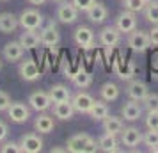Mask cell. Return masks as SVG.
Masks as SVG:
<instances>
[{
    "label": "cell",
    "instance_id": "obj_1",
    "mask_svg": "<svg viewBox=\"0 0 158 153\" xmlns=\"http://www.w3.org/2000/svg\"><path fill=\"white\" fill-rule=\"evenodd\" d=\"M66 150L71 153H94L96 150H100V146L87 134H75L68 139Z\"/></svg>",
    "mask_w": 158,
    "mask_h": 153
},
{
    "label": "cell",
    "instance_id": "obj_2",
    "mask_svg": "<svg viewBox=\"0 0 158 153\" xmlns=\"http://www.w3.org/2000/svg\"><path fill=\"white\" fill-rule=\"evenodd\" d=\"M18 22L23 30H37L43 25V15L37 9H25L20 15Z\"/></svg>",
    "mask_w": 158,
    "mask_h": 153
},
{
    "label": "cell",
    "instance_id": "obj_3",
    "mask_svg": "<svg viewBox=\"0 0 158 153\" xmlns=\"http://www.w3.org/2000/svg\"><path fill=\"white\" fill-rule=\"evenodd\" d=\"M128 46L131 50L135 52H144L148 50L151 46V39H149V32H146V30H133V32H130L128 36Z\"/></svg>",
    "mask_w": 158,
    "mask_h": 153
},
{
    "label": "cell",
    "instance_id": "obj_4",
    "mask_svg": "<svg viewBox=\"0 0 158 153\" xmlns=\"http://www.w3.org/2000/svg\"><path fill=\"white\" fill-rule=\"evenodd\" d=\"M115 27L121 30L123 34H130L137 29V18H135V13H131L128 9H124L123 13L117 15L115 18Z\"/></svg>",
    "mask_w": 158,
    "mask_h": 153
},
{
    "label": "cell",
    "instance_id": "obj_5",
    "mask_svg": "<svg viewBox=\"0 0 158 153\" xmlns=\"http://www.w3.org/2000/svg\"><path fill=\"white\" fill-rule=\"evenodd\" d=\"M100 43L103 46H107V48H114L117 45L121 43V30L117 29V27H112V25H108V27H103L100 32Z\"/></svg>",
    "mask_w": 158,
    "mask_h": 153
},
{
    "label": "cell",
    "instance_id": "obj_6",
    "mask_svg": "<svg viewBox=\"0 0 158 153\" xmlns=\"http://www.w3.org/2000/svg\"><path fill=\"white\" fill-rule=\"evenodd\" d=\"M78 9L73 6V2H64L62 0V4L57 7V20L60 23H66V25H69V23H75L78 20Z\"/></svg>",
    "mask_w": 158,
    "mask_h": 153
},
{
    "label": "cell",
    "instance_id": "obj_7",
    "mask_svg": "<svg viewBox=\"0 0 158 153\" xmlns=\"http://www.w3.org/2000/svg\"><path fill=\"white\" fill-rule=\"evenodd\" d=\"M20 148L25 153H39L43 150V139L37 134H23L20 137Z\"/></svg>",
    "mask_w": 158,
    "mask_h": 153
},
{
    "label": "cell",
    "instance_id": "obj_8",
    "mask_svg": "<svg viewBox=\"0 0 158 153\" xmlns=\"http://www.w3.org/2000/svg\"><path fill=\"white\" fill-rule=\"evenodd\" d=\"M7 116L15 123H25L30 117V109L22 102H11V105L7 109Z\"/></svg>",
    "mask_w": 158,
    "mask_h": 153
},
{
    "label": "cell",
    "instance_id": "obj_9",
    "mask_svg": "<svg viewBox=\"0 0 158 153\" xmlns=\"http://www.w3.org/2000/svg\"><path fill=\"white\" fill-rule=\"evenodd\" d=\"M18 73H20V77H22L25 82H34V80H37V79L41 77L36 61H32V59L22 61V64H20V68H18Z\"/></svg>",
    "mask_w": 158,
    "mask_h": 153
},
{
    "label": "cell",
    "instance_id": "obj_10",
    "mask_svg": "<svg viewBox=\"0 0 158 153\" xmlns=\"http://www.w3.org/2000/svg\"><path fill=\"white\" fill-rule=\"evenodd\" d=\"M39 37H41V45L53 48V46H57L59 41H60V32H59V29L53 25V23H48L46 27L41 29Z\"/></svg>",
    "mask_w": 158,
    "mask_h": 153
},
{
    "label": "cell",
    "instance_id": "obj_11",
    "mask_svg": "<svg viewBox=\"0 0 158 153\" xmlns=\"http://www.w3.org/2000/svg\"><path fill=\"white\" fill-rule=\"evenodd\" d=\"M52 98L48 93H43V91H36V93H32L29 96V105L30 109L37 110V112H44L46 109H50L52 105Z\"/></svg>",
    "mask_w": 158,
    "mask_h": 153
},
{
    "label": "cell",
    "instance_id": "obj_12",
    "mask_svg": "<svg viewBox=\"0 0 158 153\" xmlns=\"http://www.w3.org/2000/svg\"><path fill=\"white\" fill-rule=\"evenodd\" d=\"M71 103H73V107H75V112L89 114V110H91V107H93V103H94V98L89 93L80 91V93H77L71 98Z\"/></svg>",
    "mask_w": 158,
    "mask_h": 153
},
{
    "label": "cell",
    "instance_id": "obj_13",
    "mask_svg": "<svg viewBox=\"0 0 158 153\" xmlns=\"http://www.w3.org/2000/svg\"><path fill=\"white\" fill-rule=\"evenodd\" d=\"M121 142L126 148H137V146L142 142V134L139 128L135 126H128V128H123L121 132Z\"/></svg>",
    "mask_w": 158,
    "mask_h": 153
},
{
    "label": "cell",
    "instance_id": "obj_14",
    "mask_svg": "<svg viewBox=\"0 0 158 153\" xmlns=\"http://www.w3.org/2000/svg\"><path fill=\"white\" fill-rule=\"evenodd\" d=\"M2 53H4V59H6V61L16 62V61H22L23 53H25V48L22 46L20 41H9V43H6Z\"/></svg>",
    "mask_w": 158,
    "mask_h": 153
},
{
    "label": "cell",
    "instance_id": "obj_15",
    "mask_svg": "<svg viewBox=\"0 0 158 153\" xmlns=\"http://www.w3.org/2000/svg\"><path fill=\"white\" fill-rule=\"evenodd\" d=\"M75 43L82 46V48H91L94 45V32L89 27H78V29L75 30Z\"/></svg>",
    "mask_w": 158,
    "mask_h": 153
},
{
    "label": "cell",
    "instance_id": "obj_16",
    "mask_svg": "<svg viewBox=\"0 0 158 153\" xmlns=\"http://www.w3.org/2000/svg\"><path fill=\"white\" fill-rule=\"evenodd\" d=\"M85 15H87V18L91 20L93 23H103L105 20H107V16H108V9L101 4V2H94L91 7L85 11Z\"/></svg>",
    "mask_w": 158,
    "mask_h": 153
},
{
    "label": "cell",
    "instance_id": "obj_17",
    "mask_svg": "<svg viewBox=\"0 0 158 153\" xmlns=\"http://www.w3.org/2000/svg\"><path fill=\"white\" fill-rule=\"evenodd\" d=\"M126 93L131 100H135V102H144V98L149 95V91H148V86L144 84L142 80H133L130 82L128 89H126Z\"/></svg>",
    "mask_w": 158,
    "mask_h": 153
},
{
    "label": "cell",
    "instance_id": "obj_18",
    "mask_svg": "<svg viewBox=\"0 0 158 153\" xmlns=\"http://www.w3.org/2000/svg\"><path fill=\"white\" fill-rule=\"evenodd\" d=\"M73 114H75V107H73L71 100H68V102H57L53 103V116L60 119V121H68V119H71Z\"/></svg>",
    "mask_w": 158,
    "mask_h": 153
},
{
    "label": "cell",
    "instance_id": "obj_19",
    "mask_svg": "<svg viewBox=\"0 0 158 153\" xmlns=\"http://www.w3.org/2000/svg\"><path fill=\"white\" fill-rule=\"evenodd\" d=\"M121 114H123V117H124L126 121H137L139 117L142 116V107L139 105V102L130 100V102H126L124 105H123Z\"/></svg>",
    "mask_w": 158,
    "mask_h": 153
},
{
    "label": "cell",
    "instance_id": "obj_20",
    "mask_svg": "<svg viewBox=\"0 0 158 153\" xmlns=\"http://www.w3.org/2000/svg\"><path fill=\"white\" fill-rule=\"evenodd\" d=\"M18 41L22 43V46L25 50H34L36 46L41 45V37H39V34L36 30H23V34L20 36Z\"/></svg>",
    "mask_w": 158,
    "mask_h": 153
},
{
    "label": "cell",
    "instance_id": "obj_21",
    "mask_svg": "<svg viewBox=\"0 0 158 153\" xmlns=\"http://www.w3.org/2000/svg\"><path fill=\"white\" fill-rule=\"evenodd\" d=\"M18 25H20V22L13 13H2L0 15V32L11 34V32H15L18 29Z\"/></svg>",
    "mask_w": 158,
    "mask_h": 153
},
{
    "label": "cell",
    "instance_id": "obj_22",
    "mask_svg": "<svg viewBox=\"0 0 158 153\" xmlns=\"http://www.w3.org/2000/svg\"><path fill=\"white\" fill-rule=\"evenodd\" d=\"M34 128H36L39 134H50L53 128H55V121L53 117L48 116V114H39L34 121Z\"/></svg>",
    "mask_w": 158,
    "mask_h": 153
},
{
    "label": "cell",
    "instance_id": "obj_23",
    "mask_svg": "<svg viewBox=\"0 0 158 153\" xmlns=\"http://www.w3.org/2000/svg\"><path fill=\"white\" fill-rule=\"evenodd\" d=\"M123 128H124V123H123L121 117L117 116H110L108 114L105 119H103V130L107 132V134H114V135H117V134H121Z\"/></svg>",
    "mask_w": 158,
    "mask_h": 153
},
{
    "label": "cell",
    "instance_id": "obj_24",
    "mask_svg": "<svg viewBox=\"0 0 158 153\" xmlns=\"http://www.w3.org/2000/svg\"><path fill=\"white\" fill-rule=\"evenodd\" d=\"M48 95H50V98H52V102H53V103L71 100L69 89L66 87V86H62V84H55V86H52L50 91H48Z\"/></svg>",
    "mask_w": 158,
    "mask_h": 153
},
{
    "label": "cell",
    "instance_id": "obj_25",
    "mask_svg": "<svg viewBox=\"0 0 158 153\" xmlns=\"http://www.w3.org/2000/svg\"><path fill=\"white\" fill-rule=\"evenodd\" d=\"M89 116L93 117L94 121H103L108 116V105L105 103V100H94L93 107L89 110Z\"/></svg>",
    "mask_w": 158,
    "mask_h": 153
},
{
    "label": "cell",
    "instance_id": "obj_26",
    "mask_svg": "<svg viewBox=\"0 0 158 153\" xmlns=\"http://www.w3.org/2000/svg\"><path fill=\"white\" fill-rule=\"evenodd\" d=\"M98 146H100L101 151L114 153V151H117V139H115L114 134H107L105 132V135H101L98 139Z\"/></svg>",
    "mask_w": 158,
    "mask_h": 153
},
{
    "label": "cell",
    "instance_id": "obj_27",
    "mask_svg": "<svg viewBox=\"0 0 158 153\" xmlns=\"http://www.w3.org/2000/svg\"><path fill=\"white\" fill-rule=\"evenodd\" d=\"M71 80H73V84H75L77 87L85 89V87H89V86L93 84V75H91L89 71H85V70H78V71L73 73Z\"/></svg>",
    "mask_w": 158,
    "mask_h": 153
},
{
    "label": "cell",
    "instance_id": "obj_28",
    "mask_svg": "<svg viewBox=\"0 0 158 153\" xmlns=\"http://www.w3.org/2000/svg\"><path fill=\"white\" fill-rule=\"evenodd\" d=\"M100 95L105 102H114L119 98V87L115 86L114 82H105L100 89Z\"/></svg>",
    "mask_w": 158,
    "mask_h": 153
},
{
    "label": "cell",
    "instance_id": "obj_29",
    "mask_svg": "<svg viewBox=\"0 0 158 153\" xmlns=\"http://www.w3.org/2000/svg\"><path fill=\"white\" fill-rule=\"evenodd\" d=\"M144 18L149 23H153V25H158V2L156 0L146 4V7H144Z\"/></svg>",
    "mask_w": 158,
    "mask_h": 153
},
{
    "label": "cell",
    "instance_id": "obj_30",
    "mask_svg": "<svg viewBox=\"0 0 158 153\" xmlns=\"http://www.w3.org/2000/svg\"><path fill=\"white\" fill-rule=\"evenodd\" d=\"M142 142L149 148V151L153 150V148H156V146H158V130L146 132V134L142 135Z\"/></svg>",
    "mask_w": 158,
    "mask_h": 153
},
{
    "label": "cell",
    "instance_id": "obj_31",
    "mask_svg": "<svg viewBox=\"0 0 158 153\" xmlns=\"http://www.w3.org/2000/svg\"><path fill=\"white\" fill-rule=\"evenodd\" d=\"M144 107L148 112H158V95L156 93H149L144 98Z\"/></svg>",
    "mask_w": 158,
    "mask_h": 153
},
{
    "label": "cell",
    "instance_id": "obj_32",
    "mask_svg": "<svg viewBox=\"0 0 158 153\" xmlns=\"http://www.w3.org/2000/svg\"><path fill=\"white\" fill-rule=\"evenodd\" d=\"M123 6H124V9H128L131 13H140L146 7V2L144 0H123Z\"/></svg>",
    "mask_w": 158,
    "mask_h": 153
},
{
    "label": "cell",
    "instance_id": "obj_33",
    "mask_svg": "<svg viewBox=\"0 0 158 153\" xmlns=\"http://www.w3.org/2000/svg\"><path fill=\"white\" fill-rule=\"evenodd\" d=\"M0 151L2 153H20L22 148H20V142H13V141H7L0 146Z\"/></svg>",
    "mask_w": 158,
    "mask_h": 153
},
{
    "label": "cell",
    "instance_id": "obj_34",
    "mask_svg": "<svg viewBox=\"0 0 158 153\" xmlns=\"http://www.w3.org/2000/svg\"><path fill=\"white\" fill-rule=\"evenodd\" d=\"M146 126H148V130H158V112H148Z\"/></svg>",
    "mask_w": 158,
    "mask_h": 153
},
{
    "label": "cell",
    "instance_id": "obj_35",
    "mask_svg": "<svg viewBox=\"0 0 158 153\" xmlns=\"http://www.w3.org/2000/svg\"><path fill=\"white\" fill-rule=\"evenodd\" d=\"M71 2H73V6L78 9V11H84V13H85V11L93 6L96 0H71Z\"/></svg>",
    "mask_w": 158,
    "mask_h": 153
},
{
    "label": "cell",
    "instance_id": "obj_36",
    "mask_svg": "<svg viewBox=\"0 0 158 153\" xmlns=\"http://www.w3.org/2000/svg\"><path fill=\"white\" fill-rule=\"evenodd\" d=\"M9 105H11V96L6 91H0V112L2 110H7Z\"/></svg>",
    "mask_w": 158,
    "mask_h": 153
},
{
    "label": "cell",
    "instance_id": "obj_37",
    "mask_svg": "<svg viewBox=\"0 0 158 153\" xmlns=\"http://www.w3.org/2000/svg\"><path fill=\"white\" fill-rule=\"evenodd\" d=\"M9 135V128H7V125L4 123V121H0V142H4L6 139H7Z\"/></svg>",
    "mask_w": 158,
    "mask_h": 153
},
{
    "label": "cell",
    "instance_id": "obj_38",
    "mask_svg": "<svg viewBox=\"0 0 158 153\" xmlns=\"http://www.w3.org/2000/svg\"><path fill=\"white\" fill-rule=\"evenodd\" d=\"M149 39H151V45L158 46V25L153 27V30H149Z\"/></svg>",
    "mask_w": 158,
    "mask_h": 153
},
{
    "label": "cell",
    "instance_id": "obj_39",
    "mask_svg": "<svg viewBox=\"0 0 158 153\" xmlns=\"http://www.w3.org/2000/svg\"><path fill=\"white\" fill-rule=\"evenodd\" d=\"M46 0H29V4H32V6H43Z\"/></svg>",
    "mask_w": 158,
    "mask_h": 153
},
{
    "label": "cell",
    "instance_id": "obj_40",
    "mask_svg": "<svg viewBox=\"0 0 158 153\" xmlns=\"http://www.w3.org/2000/svg\"><path fill=\"white\" fill-rule=\"evenodd\" d=\"M60 151H68L66 148H52V153H60Z\"/></svg>",
    "mask_w": 158,
    "mask_h": 153
},
{
    "label": "cell",
    "instance_id": "obj_41",
    "mask_svg": "<svg viewBox=\"0 0 158 153\" xmlns=\"http://www.w3.org/2000/svg\"><path fill=\"white\" fill-rule=\"evenodd\" d=\"M144 2H146V4H149V2H153V0H144Z\"/></svg>",
    "mask_w": 158,
    "mask_h": 153
},
{
    "label": "cell",
    "instance_id": "obj_42",
    "mask_svg": "<svg viewBox=\"0 0 158 153\" xmlns=\"http://www.w3.org/2000/svg\"><path fill=\"white\" fill-rule=\"evenodd\" d=\"M0 70H2V61H0Z\"/></svg>",
    "mask_w": 158,
    "mask_h": 153
},
{
    "label": "cell",
    "instance_id": "obj_43",
    "mask_svg": "<svg viewBox=\"0 0 158 153\" xmlns=\"http://www.w3.org/2000/svg\"><path fill=\"white\" fill-rule=\"evenodd\" d=\"M53 2H62V0H53Z\"/></svg>",
    "mask_w": 158,
    "mask_h": 153
},
{
    "label": "cell",
    "instance_id": "obj_44",
    "mask_svg": "<svg viewBox=\"0 0 158 153\" xmlns=\"http://www.w3.org/2000/svg\"><path fill=\"white\" fill-rule=\"evenodd\" d=\"M2 2H6V0H2Z\"/></svg>",
    "mask_w": 158,
    "mask_h": 153
}]
</instances>
